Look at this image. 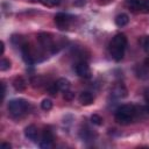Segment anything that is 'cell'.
Listing matches in <instances>:
<instances>
[{
	"label": "cell",
	"instance_id": "6da1fadb",
	"mask_svg": "<svg viewBox=\"0 0 149 149\" xmlns=\"http://www.w3.org/2000/svg\"><path fill=\"white\" fill-rule=\"evenodd\" d=\"M126 45H127V37L125 34L119 33L112 38L109 43V52L114 61L120 62L123 58Z\"/></svg>",
	"mask_w": 149,
	"mask_h": 149
},
{
	"label": "cell",
	"instance_id": "7a4b0ae2",
	"mask_svg": "<svg viewBox=\"0 0 149 149\" xmlns=\"http://www.w3.org/2000/svg\"><path fill=\"white\" fill-rule=\"evenodd\" d=\"M136 119V107L132 104L121 105L115 111V121L120 125H129Z\"/></svg>",
	"mask_w": 149,
	"mask_h": 149
},
{
	"label": "cell",
	"instance_id": "3957f363",
	"mask_svg": "<svg viewBox=\"0 0 149 149\" xmlns=\"http://www.w3.org/2000/svg\"><path fill=\"white\" fill-rule=\"evenodd\" d=\"M28 108H29L28 101L24 99H21V98L13 99L8 102V112L10 115H13L15 118L26 114L28 112Z\"/></svg>",
	"mask_w": 149,
	"mask_h": 149
},
{
	"label": "cell",
	"instance_id": "277c9868",
	"mask_svg": "<svg viewBox=\"0 0 149 149\" xmlns=\"http://www.w3.org/2000/svg\"><path fill=\"white\" fill-rule=\"evenodd\" d=\"M37 41L40 42V44L44 49H48L51 52H56L57 51L56 45H55V42L52 40V36L49 33H40L37 35Z\"/></svg>",
	"mask_w": 149,
	"mask_h": 149
},
{
	"label": "cell",
	"instance_id": "5b68a950",
	"mask_svg": "<svg viewBox=\"0 0 149 149\" xmlns=\"http://www.w3.org/2000/svg\"><path fill=\"white\" fill-rule=\"evenodd\" d=\"M74 69H76L77 74H78L79 77L84 78V79H90V78L92 77L91 68H90V65H88L86 62H84V61L78 62V63L76 64V68H74Z\"/></svg>",
	"mask_w": 149,
	"mask_h": 149
},
{
	"label": "cell",
	"instance_id": "8992f818",
	"mask_svg": "<svg viewBox=\"0 0 149 149\" xmlns=\"http://www.w3.org/2000/svg\"><path fill=\"white\" fill-rule=\"evenodd\" d=\"M54 21H55V24L59 28V29H66L69 28L70 26V22H71V19L68 14H64V13H57L54 17Z\"/></svg>",
	"mask_w": 149,
	"mask_h": 149
},
{
	"label": "cell",
	"instance_id": "52a82bcc",
	"mask_svg": "<svg viewBox=\"0 0 149 149\" xmlns=\"http://www.w3.org/2000/svg\"><path fill=\"white\" fill-rule=\"evenodd\" d=\"M52 142H54V134H52L50 128H45L43 130V134H42V137L40 141V147L41 148H49L52 146Z\"/></svg>",
	"mask_w": 149,
	"mask_h": 149
},
{
	"label": "cell",
	"instance_id": "ba28073f",
	"mask_svg": "<svg viewBox=\"0 0 149 149\" xmlns=\"http://www.w3.org/2000/svg\"><path fill=\"white\" fill-rule=\"evenodd\" d=\"M24 136L33 141V142H36L38 140V130H37V127L35 125H29L24 128Z\"/></svg>",
	"mask_w": 149,
	"mask_h": 149
},
{
	"label": "cell",
	"instance_id": "9c48e42d",
	"mask_svg": "<svg viewBox=\"0 0 149 149\" xmlns=\"http://www.w3.org/2000/svg\"><path fill=\"white\" fill-rule=\"evenodd\" d=\"M78 100H79V102H80L81 105H84V106H88V105H91V104L93 102L94 97H93V94H92L91 92L84 91V92H81V93L79 94Z\"/></svg>",
	"mask_w": 149,
	"mask_h": 149
},
{
	"label": "cell",
	"instance_id": "30bf717a",
	"mask_svg": "<svg viewBox=\"0 0 149 149\" xmlns=\"http://www.w3.org/2000/svg\"><path fill=\"white\" fill-rule=\"evenodd\" d=\"M112 94L116 98H125L127 95V88L123 84H116L112 90Z\"/></svg>",
	"mask_w": 149,
	"mask_h": 149
},
{
	"label": "cell",
	"instance_id": "8fae6325",
	"mask_svg": "<svg viewBox=\"0 0 149 149\" xmlns=\"http://www.w3.org/2000/svg\"><path fill=\"white\" fill-rule=\"evenodd\" d=\"M13 87H14L16 91L21 92V91L26 90L27 83H26V80H24L22 77H16V78L13 80Z\"/></svg>",
	"mask_w": 149,
	"mask_h": 149
},
{
	"label": "cell",
	"instance_id": "7c38bea8",
	"mask_svg": "<svg viewBox=\"0 0 149 149\" xmlns=\"http://www.w3.org/2000/svg\"><path fill=\"white\" fill-rule=\"evenodd\" d=\"M129 22V16L126 13H121L115 16V24L118 27H125Z\"/></svg>",
	"mask_w": 149,
	"mask_h": 149
},
{
	"label": "cell",
	"instance_id": "4fadbf2b",
	"mask_svg": "<svg viewBox=\"0 0 149 149\" xmlns=\"http://www.w3.org/2000/svg\"><path fill=\"white\" fill-rule=\"evenodd\" d=\"M56 86H57V88H58L59 91L66 92V91H69V88H70V81H69L68 79H65V78H59V79L56 81Z\"/></svg>",
	"mask_w": 149,
	"mask_h": 149
},
{
	"label": "cell",
	"instance_id": "5bb4252c",
	"mask_svg": "<svg viewBox=\"0 0 149 149\" xmlns=\"http://www.w3.org/2000/svg\"><path fill=\"white\" fill-rule=\"evenodd\" d=\"M125 1H126V5L133 12H140V7H141L142 0H125Z\"/></svg>",
	"mask_w": 149,
	"mask_h": 149
},
{
	"label": "cell",
	"instance_id": "9a60e30c",
	"mask_svg": "<svg viewBox=\"0 0 149 149\" xmlns=\"http://www.w3.org/2000/svg\"><path fill=\"white\" fill-rule=\"evenodd\" d=\"M33 2H40L42 3L43 6H47V7H56L59 5L61 0H31Z\"/></svg>",
	"mask_w": 149,
	"mask_h": 149
},
{
	"label": "cell",
	"instance_id": "2e32d148",
	"mask_svg": "<svg viewBox=\"0 0 149 149\" xmlns=\"http://www.w3.org/2000/svg\"><path fill=\"white\" fill-rule=\"evenodd\" d=\"M41 108L43 111H50L52 108V101L50 99H43L41 102Z\"/></svg>",
	"mask_w": 149,
	"mask_h": 149
},
{
	"label": "cell",
	"instance_id": "e0dca14e",
	"mask_svg": "<svg viewBox=\"0 0 149 149\" xmlns=\"http://www.w3.org/2000/svg\"><path fill=\"white\" fill-rule=\"evenodd\" d=\"M10 68V62H9V59H7V58H1V61H0V70L1 71H6V70H8Z\"/></svg>",
	"mask_w": 149,
	"mask_h": 149
},
{
	"label": "cell",
	"instance_id": "ac0fdd59",
	"mask_svg": "<svg viewBox=\"0 0 149 149\" xmlns=\"http://www.w3.org/2000/svg\"><path fill=\"white\" fill-rule=\"evenodd\" d=\"M102 118L100 116V115H98V114H93L92 116H91V122L93 123V125H95V126H101L102 125Z\"/></svg>",
	"mask_w": 149,
	"mask_h": 149
},
{
	"label": "cell",
	"instance_id": "d6986e66",
	"mask_svg": "<svg viewBox=\"0 0 149 149\" xmlns=\"http://www.w3.org/2000/svg\"><path fill=\"white\" fill-rule=\"evenodd\" d=\"M140 12L142 13H149V0H142Z\"/></svg>",
	"mask_w": 149,
	"mask_h": 149
},
{
	"label": "cell",
	"instance_id": "ffe728a7",
	"mask_svg": "<svg viewBox=\"0 0 149 149\" xmlns=\"http://www.w3.org/2000/svg\"><path fill=\"white\" fill-rule=\"evenodd\" d=\"M31 84H33L34 87H36V86L40 87V86L43 84V83H42V78H41V77H35V78H33V79H31Z\"/></svg>",
	"mask_w": 149,
	"mask_h": 149
},
{
	"label": "cell",
	"instance_id": "44dd1931",
	"mask_svg": "<svg viewBox=\"0 0 149 149\" xmlns=\"http://www.w3.org/2000/svg\"><path fill=\"white\" fill-rule=\"evenodd\" d=\"M48 91H49V93H50L51 95H55V94L57 93V91H58V88H57V86H56V83L52 84V85H50V86L48 87Z\"/></svg>",
	"mask_w": 149,
	"mask_h": 149
},
{
	"label": "cell",
	"instance_id": "7402d4cb",
	"mask_svg": "<svg viewBox=\"0 0 149 149\" xmlns=\"http://www.w3.org/2000/svg\"><path fill=\"white\" fill-rule=\"evenodd\" d=\"M73 92H71V91H66V92H64V98L66 99V100H71L72 98H73Z\"/></svg>",
	"mask_w": 149,
	"mask_h": 149
},
{
	"label": "cell",
	"instance_id": "603a6c76",
	"mask_svg": "<svg viewBox=\"0 0 149 149\" xmlns=\"http://www.w3.org/2000/svg\"><path fill=\"white\" fill-rule=\"evenodd\" d=\"M143 48H144V50H146L147 52H149V36L146 37L144 43H143Z\"/></svg>",
	"mask_w": 149,
	"mask_h": 149
},
{
	"label": "cell",
	"instance_id": "cb8c5ba5",
	"mask_svg": "<svg viewBox=\"0 0 149 149\" xmlns=\"http://www.w3.org/2000/svg\"><path fill=\"white\" fill-rule=\"evenodd\" d=\"M1 148H2V149H10L12 146H10V143H6V142H3V143H1Z\"/></svg>",
	"mask_w": 149,
	"mask_h": 149
},
{
	"label": "cell",
	"instance_id": "d4e9b609",
	"mask_svg": "<svg viewBox=\"0 0 149 149\" xmlns=\"http://www.w3.org/2000/svg\"><path fill=\"white\" fill-rule=\"evenodd\" d=\"M1 87H2V99H3L5 94H6V85H5V83H1Z\"/></svg>",
	"mask_w": 149,
	"mask_h": 149
},
{
	"label": "cell",
	"instance_id": "484cf974",
	"mask_svg": "<svg viewBox=\"0 0 149 149\" xmlns=\"http://www.w3.org/2000/svg\"><path fill=\"white\" fill-rule=\"evenodd\" d=\"M144 99H146V101L149 104V88L146 91V94H144Z\"/></svg>",
	"mask_w": 149,
	"mask_h": 149
},
{
	"label": "cell",
	"instance_id": "4316f807",
	"mask_svg": "<svg viewBox=\"0 0 149 149\" xmlns=\"http://www.w3.org/2000/svg\"><path fill=\"white\" fill-rule=\"evenodd\" d=\"M0 45H1V55H3V51H5V43L1 41V42H0Z\"/></svg>",
	"mask_w": 149,
	"mask_h": 149
},
{
	"label": "cell",
	"instance_id": "83f0119b",
	"mask_svg": "<svg viewBox=\"0 0 149 149\" xmlns=\"http://www.w3.org/2000/svg\"><path fill=\"white\" fill-rule=\"evenodd\" d=\"M144 65H146L147 68H149V56H148V57L144 59Z\"/></svg>",
	"mask_w": 149,
	"mask_h": 149
}]
</instances>
